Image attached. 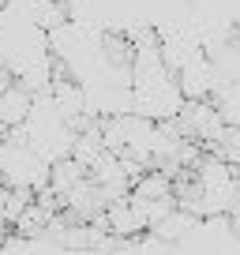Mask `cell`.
<instances>
[{"instance_id": "cell-1", "label": "cell", "mask_w": 240, "mask_h": 255, "mask_svg": "<svg viewBox=\"0 0 240 255\" xmlns=\"http://www.w3.org/2000/svg\"><path fill=\"white\" fill-rule=\"evenodd\" d=\"M173 120H176V128H180L188 139H199L207 150H210L214 143H222V135L229 131V124H225L222 109L214 105V98H199V102H188V105L176 113Z\"/></svg>"}, {"instance_id": "cell-2", "label": "cell", "mask_w": 240, "mask_h": 255, "mask_svg": "<svg viewBox=\"0 0 240 255\" xmlns=\"http://www.w3.org/2000/svg\"><path fill=\"white\" fill-rule=\"evenodd\" d=\"M176 83H180V90H184L188 102H199V98H214V87H218V75H214V60L207 56V49L203 53H195L192 60L176 72Z\"/></svg>"}, {"instance_id": "cell-3", "label": "cell", "mask_w": 240, "mask_h": 255, "mask_svg": "<svg viewBox=\"0 0 240 255\" xmlns=\"http://www.w3.org/2000/svg\"><path fill=\"white\" fill-rule=\"evenodd\" d=\"M105 222H109V233H117V237H139V233H146L150 225H146V218L135 210V203L128 199H117L105 207Z\"/></svg>"}, {"instance_id": "cell-4", "label": "cell", "mask_w": 240, "mask_h": 255, "mask_svg": "<svg viewBox=\"0 0 240 255\" xmlns=\"http://www.w3.org/2000/svg\"><path fill=\"white\" fill-rule=\"evenodd\" d=\"M30 105H34V94L23 87V83H11V87L0 94V131H4V128L26 124V117H30Z\"/></svg>"}, {"instance_id": "cell-5", "label": "cell", "mask_w": 240, "mask_h": 255, "mask_svg": "<svg viewBox=\"0 0 240 255\" xmlns=\"http://www.w3.org/2000/svg\"><path fill=\"white\" fill-rule=\"evenodd\" d=\"M195 225H199V214H192V210H184V207H176L173 214H165L158 225H150V229L158 233V237H165L169 244H173V252H176V248H180V240H184Z\"/></svg>"}, {"instance_id": "cell-6", "label": "cell", "mask_w": 240, "mask_h": 255, "mask_svg": "<svg viewBox=\"0 0 240 255\" xmlns=\"http://www.w3.org/2000/svg\"><path fill=\"white\" fill-rule=\"evenodd\" d=\"M83 176H90V169L83 165L79 158H60V161H53V165H49V188L64 195V191H72Z\"/></svg>"}, {"instance_id": "cell-7", "label": "cell", "mask_w": 240, "mask_h": 255, "mask_svg": "<svg viewBox=\"0 0 240 255\" xmlns=\"http://www.w3.org/2000/svg\"><path fill=\"white\" fill-rule=\"evenodd\" d=\"M214 105L222 109V117H225L229 128H240V83L237 79L214 90Z\"/></svg>"}, {"instance_id": "cell-8", "label": "cell", "mask_w": 240, "mask_h": 255, "mask_svg": "<svg viewBox=\"0 0 240 255\" xmlns=\"http://www.w3.org/2000/svg\"><path fill=\"white\" fill-rule=\"evenodd\" d=\"M49 218H53V210H49V207H41V203L34 199L30 207H26L23 214H19L15 222H11V229H19L23 237H38V233L49 225Z\"/></svg>"}, {"instance_id": "cell-9", "label": "cell", "mask_w": 240, "mask_h": 255, "mask_svg": "<svg viewBox=\"0 0 240 255\" xmlns=\"http://www.w3.org/2000/svg\"><path fill=\"white\" fill-rule=\"evenodd\" d=\"M210 150L222 154L229 165H237V169H240V128H229V131L222 135V143H214Z\"/></svg>"}, {"instance_id": "cell-10", "label": "cell", "mask_w": 240, "mask_h": 255, "mask_svg": "<svg viewBox=\"0 0 240 255\" xmlns=\"http://www.w3.org/2000/svg\"><path fill=\"white\" fill-rule=\"evenodd\" d=\"M229 218H233V229H237V233H240V210H233V214H229Z\"/></svg>"}, {"instance_id": "cell-11", "label": "cell", "mask_w": 240, "mask_h": 255, "mask_svg": "<svg viewBox=\"0 0 240 255\" xmlns=\"http://www.w3.org/2000/svg\"><path fill=\"white\" fill-rule=\"evenodd\" d=\"M0 252H4V233H0Z\"/></svg>"}, {"instance_id": "cell-12", "label": "cell", "mask_w": 240, "mask_h": 255, "mask_svg": "<svg viewBox=\"0 0 240 255\" xmlns=\"http://www.w3.org/2000/svg\"><path fill=\"white\" fill-rule=\"evenodd\" d=\"M49 4H68V0H49Z\"/></svg>"}]
</instances>
